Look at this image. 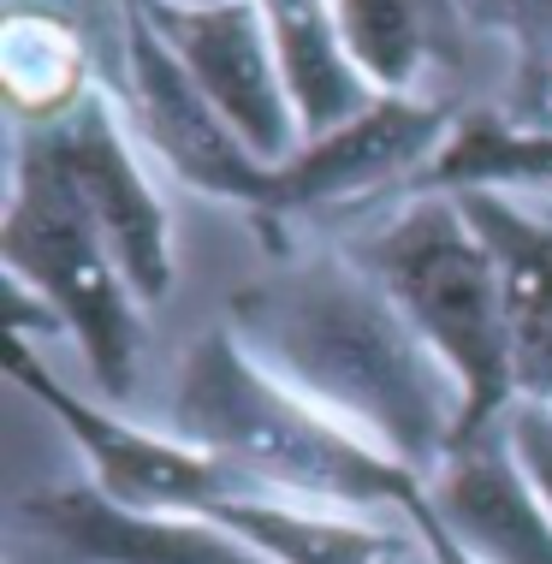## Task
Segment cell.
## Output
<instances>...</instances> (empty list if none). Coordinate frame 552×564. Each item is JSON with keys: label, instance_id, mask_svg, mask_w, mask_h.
<instances>
[{"label": "cell", "instance_id": "9", "mask_svg": "<svg viewBox=\"0 0 552 564\" xmlns=\"http://www.w3.org/2000/svg\"><path fill=\"white\" fill-rule=\"evenodd\" d=\"M178 66L214 101V113L250 143L256 161L280 166L303 149L297 113H291L280 54L256 0H137Z\"/></svg>", "mask_w": 552, "mask_h": 564}, {"label": "cell", "instance_id": "2", "mask_svg": "<svg viewBox=\"0 0 552 564\" xmlns=\"http://www.w3.org/2000/svg\"><path fill=\"white\" fill-rule=\"evenodd\" d=\"M166 429L226 464L250 494L362 517H404V506L422 494L410 469H398L387 452H375L262 369L232 327H208L184 350Z\"/></svg>", "mask_w": 552, "mask_h": 564}, {"label": "cell", "instance_id": "8", "mask_svg": "<svg viewBox=\"0 0 552 564\" xmlns=\"http://www.w3.org/2000/svg\"><path fill=\"white\" fill-rule=\"evenodd\" d=\"M446 101H427L422 89L416 96H380L375 108H362L327 137H310L291 161L273 166L262 220L339 215V208L380 203L387 191H416L434 155L446 149Z\"/></svg>", "mask_w": 552, "mask_h": 564}, {"label": "cell", "instance_id": "22", "mask_svg": "<svg viewBox=\"0 0 552 564\" xmlns=\"http://www.w3.org/2000/svg\"><path fill=\"white\" fill-rule=\"evenodd\" d=\"M427 7H434V19H440V30H446V42H452V54L464 59V24H457V12H452V0H427Z\"/></svg>", "mask_w": 552, "mask_h": 564}, {"label": "cell", "instance_id": "23", "mask_svg": "<svg viewBox=\"0 0 552 564\" xmlns=\"http://www.w3.org/2000/svg\"><path fill=\"white\" fill-rule=\"evenodd\" d=\"M404 564H410V558H404Z\"/></svg>", "mask_w": 552, "mask_h": 564}, {"label": "cell", "instance_id": "1", "mask_svg": "<svg viewBox=\"0 0 552 564\" xmlns=\"http://www.w3.org/2000/svg\"><path fill=\"white\" fill-rule=\"evenodd\" d=\"M232 333L291 392L387 452L422 487L464 440V399L345 250L291 256L232 297Z\"/></svg>", "mask_w": 552, "mask_h": 564}, {"label": "cell", "instance_id": "17", "mask_svg": "<svg viewBox=\"0 0 552 564\" xmlns=\"http://www.w3.org/2000/svg\"><path fill=\"white\" fill-rule=\"evenodd\" d=\"M7 89L24 126H48V119L72 113L96 89L89 78V36L78 24L54 19V12H7Z\"/></svg>", "mask_w": 552, "mask_h": 564}, {"label": "cell", "instance_id": "4", "mask_svg": "<svg viewBox=\"0 0 552 564\" xmlns=\"http://www.w3.org/2000/svg\"><path fill=\"white\" fill-rule=\"evenodd\" d=\"M0 256H7V273H12V297L36 303L42 322H54L78 345L84 369L96 380V399L126 404L149 345L143 297L131 292L101 226L84 215V203L72 196L59 166L48 161V149L30 131H19V143H12Z\"/></svg>", "mask_w": 552, "mask_h": 564}, {"label": "cell", "instance_id": "14", "mask_svg": "<svg viewBox=\"0 0 552 564\" xmlns=\"http://www.w3.org/2000/svg\"><path fill=\"white\" fill-rule=\"evenodd\" d=\"M214 517L273 564H404L422 553L404 517H362L273 494H238Z\"/></svg>", "mask_w": 552, "mask_h": 564}, {"label": "cell", "instance_id": "11", "mask_svg": "<svg viewBox=\"0 0 552 564\" xmlns=\"http://www.w3.org/2000/svg\"><path fill=\"white\" fill-rule=\"evenodd\" d=\"M422 494L481 564H552V511L529 487L505 422L457 440Z\"/></svg>", "mask_w": 552, "mask_h": 564}, {"label": "cell", "instance_id": "20", "mask_svg": "<svg viewBox=\"0 0 552 564\" xmlns=\"http://www.w3.org/2000/svg\"><path fill=\"white\" fill-rule=\"evenodd\" d=\"M505 113L523 119V126H546L552 131V48L517 66L511 96H505Z\"/></svg>", "mask_w": 552, "mask_h": 564}, {"label": "cell", "instance_id": "5", "mask_svg": "<svg viewBox=\"0 0 552 564\" xmlns=\"http://www.w3.org/2000/svg\"><path fill=\"white\" fill-rule=\"evenodd\" d=\"M12 380L78 446L89 469L84 487H96L107 506L137 511V517H214L238 494H250L232 469L214 464L208 452H196L173 429H143V422L119 416V404L66 387L59 375H48V362L24 339H12Z\"/></svg>", "mask_w": 552, "mask_h": 564}, {"label": "cell", "instance_id": "18", "mask_svg": "<svg viewBox=\"0 0 552 564\" xmlns=\"http://www.w3.org/2000/svg\"><path fill=\"white\" fill-rule=\"evenodd\" d=\"M464 36H494L517 48V66L552 48V0H452Z\"/></svg>", "mask_w": 552, "mask_h": 564}, {"label": "cell", "instance_id": "16", "mask_svg": "<svg viewBox=\"0 0 552 564\" xmlns=\"http://www.w3.org/2000/svg\"><path fill=\"white\" fill-rule=\"evenodd\" d=\"M345 48L380 96H416L427 66H457L427 0H333Z\"/></svg>", "mask_w": 552, "mask_h": 564}, {"label": "cell", "instance_id": "13", "mask_svg": "<svg viewBox=\"0 0 552 564\" xmlns=\"http://www.w3.org/2000/svg\"><path fill=\"white\" fill-rule=\"evenodd\" d=\"M256 12L268 24L273 54H280V78L303 143L339 131L345 119L380 101V89L362 78V66L345 48V24L333 0H256Z\"/></svg>", "mask_w": 552, "mask_h": 564}, {"label": "cell", "instance_id": "15", "mask_svg": "<svg viewBox=\"0 0 552 564\" xmlns=\"http://www.w3.org/2000/svg\"><path fill=\"white\" fill-rule=\"evenodd\" d=\"M410 196H552V131L505 108L457 113L446 149Z\"/></svg>", "mask_w": 552, "mask_h": 564}, {"label": "cell", "instance_id": "10", "mask_svg": "<svg viewBox=\"0 0 552 564\" xmlns=\"http://www.w3.org/2000/svg\"><path fill=\"white\" fill-rule=\"evenodd\" d=\"M24 529L72 564H273L220 517H137L96 487H48L24 499Z\"/></svg>", "mask_w": 552, "mask_h": 564}, {"label": "cell", "instance_id": "6", "mask_svg": "<svg viewBox=\"0 0 552 564\" xmlns=\"http://www.w3.org/2000/svg\"><path fill=\"white\" fill-rule=\"evenodd\" d=\"M113 89L126 101L143 149L155 155L178 185L214 203H238L250 215L268 208L273 166L250 155V143L214 113V101L196 89V78L178 66V54L161 42V30L149 24V12L126 0V36L113 54Z\"/></svg>", "mask_w": 552, "mask_h": 564}, {"label": "cell", "instance_id": "21", "mask_svg": "<svg viewBox=\"0 0 552 564\" xmlns=\"http://www.w3.org/2000/svg\"><path fill=\"white\" fill-rule=\"evenodd\" d=\"M404 523H410V535H416V546H422V558H427V564H481V558H475L469 546L457 541L452 529L434 517V506H427V494H416V499L404 506Z\"/></svg>", "mask_w": 552, "mask_h": 564}, {"label": "cell", "instance_id": "12", "mask_svg": "<svg viewBox=\"0 0 552 564\" xmlns=\"http://www.w3.org/2000/svg\"><path fill=\"white\" fill-rule=\"evenodd\" d=\"M487 243L505 297V333L517 362V404L552 410V220L529 215L517 196H457Z\"/></svg>", "mask_w": 552, "mask_h": 564}, {"label": "cell", "instance_id": "7", "mask_svg": "<svg viewBox=\"0 0 552 564\" xmlns=\"http://www.w3.org/2000/svg\"><path fill=\"white\" fill-rule=\"evenodd\" d=\"M48 149V161L59 166V178L72 185V196L84 203V215L101 226L107 250L119 256L131 292L149 303H161L173 292V215H166L155 178L143 173V155H137V137L126 131L113 96L107 89H89L72 113L48 119V126H24Z\"/></svg>", "mask_w": 552, "mask_h": 564}, {"label": "cell", "instance_id": "19", "mask_svg": "<svg viewBox=\"0 0 552 564\" xmlns=\"http://www.w3.org/2000/svg\"><path fill=\"white\" fill-rule=\"evenodd\" d=\"M505 440H511L517 464H523L529 487L541 494V506L552 511V410L546 404H511L505 416Z\"/></svg>", "mask_w": 552, "mask_h": 564}, {"label": "cell", "instance_id": "3", "mask_svg": "<svg viewBox=\"0 0 552 564\" xmlns=\"http://www.w3.org/2000/svg\"><path fill=\"white\" fill-rule=\"evenodd\" d=\"M410 333L434 350L464 399V434L499 429L517 404V362L505 333V297L487 243L457 196H410L398 215L345 243Z\"/></svg>", "mask_w": 552, "mask_h": 564}]
</instances>
